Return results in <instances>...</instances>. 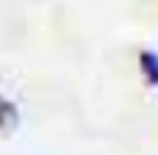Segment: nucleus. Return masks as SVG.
Listing matches in <instances>:
<instances>
[{"mask_svg":"<svg viewBox=\"0 0 158 155\" xmlns=\"http://www.w3.org/2000/svg\"><path fill=\"white\" fill-rule=\"evenodd\" d=\"M142 72H147V80L158 83V55L156 53H142Z\"/></svg>","mask_w":158,"mask_h":155,"instance_id":"nucleus-1","label":"nucleus"}]
</instances>
